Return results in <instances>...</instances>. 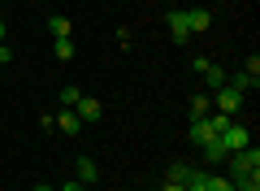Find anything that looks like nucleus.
Instances as JSON below:
<instances>
[{
	"label": "nucleus",
	"instance_id": "f257e3e1",
	"mask_svg": "<svg viewBox=\"0 0 260 191\" xmlns=\"http://www.w3.org/2000/svg\"><path fill=\"white\" fill-rule=\"evenodd\" d=\"M230 122H234V118H225V113H208V118H195V122H191V130H186V139H191V144H208V139H221Z\"/></svg>",
	"mask_w": 260,
	"mask_h": 191
},
{
	"label": "nucleus",
	"instance_id": "f03ea898",
	"mask_svg": "<svg viewBox=\"0 0 260 191\" xmlns=\"http://www.w3.org/2000/svg\"><path fill=\"white\" fill-rule=\"evenodd\" d=\"M239 109H243V91L239 87H217L213 91V113H225V118H239Z\"/></svg>",
	"mask_w": 260,
	"mask_h": 191
},
{
	"label": "nucleus",
	"instance_id": "7ed1b4c3",
	"mask_svg": "<svg viewBox=\"0 0 260 191\" xmlns=\"http://www.w3.org/2000/svg\"><path fill=\"white\" fill-rule=\"evenodd\" d=\"M221 144H225V152H243V148H251V126H243V122L234 118L230 126H225Z\"/></svg>",
	"mask_w": 260,
	"mask_h": 191
},
{
	"label": "nucleus",
	"instance_id": "20e7f679",
	"mask_svg": "<svg viewBox=\"0 0 260 191\" xmlns=\"http://www.w3.org/2000/svg\"><path fill=\"white\" fill-rule=\"evenodd\" d=\"M165 22H169V39H174V44H186V39H191V31H186V9H169Z\"/></svg>",
	"mask_w": 260,
	"mask_h": 191
},
{
	"label": "nucleus",
	"instance_id": "39448f33",
	"mask_svg": "<svg viewBox=\"0 0 260 191\" xmlns=\"http://www.w3.org/2000/svg\"><path fill=\"white\" fill-rule=\"evenodd\" d=\"M74 113H78V122H100L104 118V104L95 100V96H83V100L74 104Z\"/></svg>",
	"mask_w": 260,
	"mask_h": 191
},
{
	"label": "nucleus",
	"instance_id": "423d86ee",
	"mask_svg": "<svg viewBox=\"0 0 260 191\" xmlns=\"http://www.w3.org/2000/svg\"><path fill=\"white\" fill-rule=\"evenodd\" d=\"M213 26V13L208 9H186V31H191V35H200V31H208Z\"/></svg>",
	"mask_w": 260,
	"mask_h": 191
},
{
	"label": "nucleus",
	"instance_id": "0eeeda50",
	"mask_svg": "<svg viewBox=\"0 0 260 191\" xmlns=\"http://www.w3.org/2000/svg\"><path fill=\"white\" fill-rule=\"evenodd\" d=\"M74 178L83 182V187H91V182L100 178V165H95L91 156H78V170H74Z\"/></svg>",
	"mask_w": 260,
	"mask_h": 191
},
{
	"label": "nucleus",
	"instance_id": "6e6552de",
	"mask_svg": "<svg viewBox=\"0 0 260 191\" xmlns=\"http://www.w3.org/2000/svg\"><path fill=\"white\" fill-rule=\"evenodd\" d=\"M200 152H204V161H208V165H225V156H230L221 139H208V144H200Z\"/></svg>",
	"mask_w": 260,
	"mask_h": 191
},
{
	"label": "nucleus",
	"instance_id": "1a4fd4ad",
	"mask_svg": "<svg viewBox=\"0 0 260 191\" xmlns=\"http://www.w3.org/2000/svg\"><path fill=\"white\" fill-rule=\"evenodd\" d=\"M48 35L52 39H74V22L56 13V18H48Z\"/></svg>",
	"mask_w": 260,
	"mask_h": 191
},
{
	"label": "nucleus",
	"instance_id": "9d476101",
	"mask_svg": "<svg viewBox=\"0 0 260 191\" xmlns=\"http://www.w3.org/2000/svg\"><path fill=\"white\" fill-rule=\"evenodd\" d=\"M56 130H61V135H78V113L74 109H61V113H56Z\"/></svg>",
	"mask_w": 260,
	"mask_h": 191
},
{
	"label": "nucleus",
	"instance_id": "9b49d317",
	"mask_svg": "<svg viewBox=\"0 0 260 191\" xmlns=\"http://www.w3.org/2000/svg\"><path fill=\"white\" fill-rule=\"evenodd\" d=\"M186 178H191V165H182V161H174L165 174V182H174V187H186Z\"/></svg>",
	"mask_w": 260,
	"mask_h": 191
},
{
	"label": "nucleus",
	"instance_id": "f8f14e48",
	"mask_svg": "<svg viewBox=\"0 0 260 191\" xmlns=\"http://www.w3.org/2000/svg\"><path fill=\"white\" fill-rule=\"evenodd\" d=\"M208 113H213V96H191V122L208 118Z\"/></svg>",
	"mask_w": 260,
	"mask_h": 191
},
{
	"label": "nucleus",
	"instance_id": "ddd939ff",
	"mask_svg": "<svg viewBox=\"0 0 260 191\" xmlns=\"http://www.w3.org/2000/svg\"><path fill=\"white\" fill-rule=\"evenodd\" d=\"M52 52L61 57V61H74V52H78V44H74V39H56V44H52Z\"/></svg>",
	"mask_w": 260,
	"mask_h": 191
},
{
	"label": "nucleus",
	"instance_id": "4468645a",
	"mask_svg": "<svg viewBox=\"0 0 260 191\" xmlns=\"http://www.w3.org/2000/svg\"><path fill=\"white\" fill-rule=\"evenodd\" d=\"M204 83H208V87H225V70H221V65H208V70H204Z\"/></svg>",
	"mask_w": 260,
	"mask_h": 191
},
{
	"label": "nucleus",
	"instance_id": "2eb2a0df",
	"mask_svg": "<svg viewBox=\"0 0 260 191\" xmlns=\"http://www.w3.org/2000/svg\"><path fill=\"white\" fill-rule=\"evenodd\" d=\"M56 100H61V109H74V104L83 100V91H78V87H61V96H56Z\"/></svg>",
	"mask_w": 260,
	"mask_h": 191
},
{
	"label": "nucleus",
	"instance_id": "dca6fc26",
	"mask_svg": "<svg viewBox=\"0 0 260 191\" xmlns=\"http://www.w3.org/2000/svg\"><path fill=\"white\" fill-rule=\"evenodd\" d=\"M204 187L208 191H234V182L230 178H217V174H204Z\"/></svg>",
	"mask_w": 260,
	"mask_h": 191
},
{
	"label": "nucleus",
	"instance_id": "f3484780",
	"mask_svg": "<svg viewBox=\"0 0 260 191\" xmlns=\"http://www.w3.org/2000/svg\"><path fill=\"white\" fill-rule=\"evenodd\" d=\"M243 74H247L251 87H256V78H260V57H247V61H243Z\"/></svg>",
	"mask_w": 260,
	"mask_h": 191
},
{
	"label": "nucleus",
	"instance_id": "a211bd4d",
	"mask_svg": "<svg viewBox=\"0 0 260 191\" xmlns=\"http://www.w3.org/2000/svg\"><path fill=\"white\" fill-rule=\"evenodd\" d=\"M182 191H208V187H204V170H191V178H186Z\"/></svg>",
	"mask_w": 260,
	"mask_h": 191
},
{
	"label": "nucleus",
	"instance_id": "6ab92c4d",
	"mask_svg": "<svg viewBox=\"0 0 260 191\" xmlns=\"http://www.w3.org/2000/svg\"><path fill=\"white\" fill-rule=\"evenodd\" d=\"M61 191H87V187H83V182H78V178H70V182H65Z\"/></svg>",
	"mask_w": 260,
	"mask_h": 191
},
{
	"label": "nucleus",
	"instance_id": "aec40b11",
	"mask_svg": "<svg viewBox=\"0 0 260 191\" xmlns=\"http://www.w3.org/2000/svg\"><path fill=\"white\" fill-rule=\"evenodd\" d=\"M0 61H13V48L9 44H0Z\"/></svg>",
	"mask_w": 260,
	"mask_h": 191
},
{
	"label": "nucleus",
	"instance_id": "412c9836",
	"mask_svg": "<svg viewBox=\"0 0 260 191\" xmlns=\"http://www.w3.org/2000/svg\"><path fill=\"white\" fill-rule=\"evenodd\" d=\"M0 44H9V26L5 22H0Z\"/></svg>",
	"mask_w": 260,
	"mask_h": 191
},
{
	"label": "nucleus",
	"instance_id": "4be33fe9",
	"mask_svg": "<svg viewBox=\"0 0 260 191\" xmlns=\"http://www.w3.org/2000/svg\"><path fill=\"white\" fill-rule=\"evenodd\" d=\"M160 191H182V187H174V182H160Z\"/></svg>",
	"mask_w": 260,
	"mask_h": 191
},
{
	"label": "nucleus",
	"instance_id": "5701e85b",
	"mask_svg": "<svg viewBox=\"0 0 260 191\" xmlns=\"http://www.w3.org/2000/svg\"><path fill=\"white\" fill-rule=\"evenodd\" d=\"M30 191H52V187H48V182H39V187H30Z\"/></svg>",
	"mask_w": 260,
	"mask_h": 191
}]
</instances>
